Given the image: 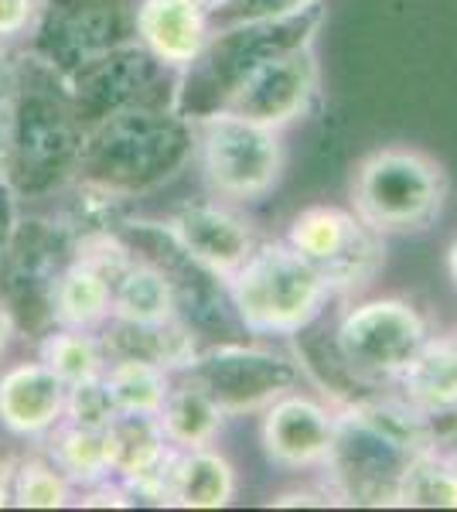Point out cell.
<instances>
[{
  "label": "cell",
  "instance_id": "obj_1",
  "mask_svg": "<svg viewBox=\"0 0 457 512\" xmlns=\"http://www.w3.org/2000/svg\"><path fill=\"white\" fill-rule=\"evenodd\" d=\"M195 154V127L161 106H123L89 123L79 137L76 171L82 181L123 198L157 185Z\"/></svg>",
  "mask_w": 457,
  "mask_h": 512
},
{
  "label": "cell",
  "instance_id": "obj_2",
  "mask_svg": "<svg viewBox=\"0 0 457 512\" xmlns=\"http://www.w3.org/2000/svg\"><path fill=\"white\" fill-rule=\"evenodd\" d=\"M226 297L246 332L294 335L321 315L331 291L314 263L277 239L256 243L243 267L226 277Z\"/></svg>",
  "mask_w": 457,
  "mask_h": 512
},
{
  "label": "cell",
  "instance_id": "obj_3",
  "mask_svg": "<svg viewBox=\"0 0 457 512\" xmlns=\"http://www.w3.org/2000/svg\"><path fill=\"white\" fill-rule=\"evenodd\" d=\"M447 202L444 168L417 147H382L352 175V212L376 233H423Z\"/></svg>",
  "mask_w": 457,
  "mask_h": 512
},
{
  "label": "cell",
  "instance_id": "obj_4",
  "mask_svg": "<svg viewBox=\"0 0 457 512\" xmlns=\"http://www.w3.org/2000/svg\"><path fill=\"white\" fill-rule=\"evenodd\" d=\"M195 154L205 185L222 202H256L284 175L280 130L215 110L195 123Z\"/></svg>",
  "mask_w": 457,
  "mask_h": 512
},
{
  "label": "cell",
  "instance_id": "obj_5",
  "mask_svg": "<svg viewBox=\"0 0 457 512\" xmlns=\"http://www.w3.org/2000/svg\"><path fill=\"white\" fill-rule=\"evenodd\" d=\"M427 321L403 297L359 301L338 318L335 352L365 383H393L427 342Z\"/></svg>",
  "mask_w": 457,
  "mask_h": 512
},
{
  "label": "cell",
  "instance_id": "obj_6",
  "mask_svg": "<svg viewBox=\"0 0 457 512\" xmlns=\"http://www.w3.org/2000/svg\"><path fill=\"white\" fill-rule=\"evenodd\" d=\"M287 243L318 267L331 294L359 291L379 274L386 260L382 233L362 216L335 205H311L290 219Z\"/></svg>",
  "mask_w": 457,
  "mask_h": 512
},
{
  "label": "cell",
  "instance_id": "obj_7",
  "mask_svg": "<svg viewBox=\"0 0 457 512\" xmlns=\"http://www.w3.org/2000/svg\"><path fill=\"white\" fill-rule=\"evenodd\" d=\"M314 89H318V62L307 41H290L249 65L222 96L219 110L284 130L307 113Z\"/></svg>",
  "mask_w": 457,
  "mask_h": 512
},
{
  "label": "cell",
  "instance_id": "obj_8",
  "mask_svg": "<svg viewBox=\"0 0 457 512\" xmlns=\"http://www.w3.org/2000/svg\"><path fill=\"white\" fill-rule=\"evenodd\" d=\"M413 454L417 451L345 407L338 414L335 444L324 468L331 472L338 499L359 502V506H396V485Z\"/></svg>",
  "mask_w": 457,
  "mask_h": 512
},
{
  "label": "cell",
  "instance_id": "obj_9",
  "mask_svg": "<svg viewBox=\"0 0 457 512\" xmlns=\"http://www.w3.org/2000/svg\"><path fill=\"white\" fill-rule=\"evenodd\" d=\"M185 373L198 379L229 417L243 410H263L277 396L297 390L301 379L294 362L256 345H219L198 352Z\"/></svg>",
  "mask_w": 457,
  "mask_h": 512
},
{
  "label": "cell",
  "instance_id": "obj_10",
  "mask_svg": "<svg viewBox=\"0 0 457 512\" xmlns=\"http://www.w3.org/2000/svg\"><path fill=\"white\" fill-rule=\"evenodd\" d=\"M161 229L185 260L202 267L205 274L219 277L222 284L243 267L246 256L260 243L253 226L239 212H232L222 198L178 205Z\"/></svg>",
  "mask_w": 457,
  "mask_h": 512
},
{
  "label": "cell",
  "instance_id": "obj_11",
  "mask_svg": "<svg viewBox=\"0 0 457 512\" xmlns=\"http://www.w3.org/2000/svg\"><path fill=\"white\" fill-rule=\"evenodd\" d=\"M338 414L324 407L318 396L290 390L263 407L260 444L270 465L287 472L324 468L328 451L335 444Z\"/></svg>",
  "mask_w": 457,
  "mask_h": 512
},
{
  "label": "cell",
  "instance_id": "obj_12",
  "mask_svg": "<svg viewBox=\"0 0 457 512\" xmlns=\"http://www.w3.org/2000/svg\"><path fill=\"white\" fill-rule=\"evenodd\" d=\"M212 14V0H140L134 7V35L154 62L185 72L209 52Z\"/></svg>",
  "mask_w": 457,
  "mask_h": 512
},
{
  "label": "cell",
  "instance_id": "obj_13",
  "mask_svg": "<svg viewBox=\"0 0 457 512\" xmlns=\"http://www.w3.org/2000/svg\"><path fill=\"white\" fill-rule=\"evenodd\" d=\"M69 386L41 359L11 362L0 369V431L14 441H45L65 417Z\"/></svg>",
  "mask_w": 457,
  "mask_h": 512
},
{
  "label": "cell",
  "instance_id": "obj_14",
  "mask_svg": "<svg viewBox=\"0 0 457 512\" xmlns=\"http://www.w3.org/2000/svg\"><path fill=\"white\" fill-rule=\"evenodd\" d=\"M110 475L120 478L130 495H151L164 502V478L171 465V441L161 420L151 414H116L106 427Z\"/></svg>",
  "mask_w": 457,
  "mask_h": 512
},
{
  "label": "cell",
  "instance_id": "obj_15",
  "mask_svg": "<svg viewBox=\"0 0 457 512\" xmlns=\"http://www.w3.org/2000/svg\"><path fill=\"white\" fill-rule=\"evenodd\" d=\"M48 325L99 332L113 315V277L89 256H72L55 270L45 297Z\"/></svg>",
  "mask_w": 457,
  "mask_h": 512
},
{
  "label": "cell",
  "instance_id": "obj_16",
  "mask_svg": "<svg viewBox=\"0 0 457 512\" xmlns=\"http://www.w3.org/2000/svg\"><path fill=\"white\" fill-rule=\"evenodd\" d=\"M239 478L226 454L209 448H188L171 454L164 478V502L181 509H222L236 499Z\"/></svg>",
  "mask_w": 457,
  "mask_h": 512
},
{
  "label": "cell",
  "instance_id": "obj_17",
  "mask_svg": "<svg viewBox=\"0 0 457 512\" xmlns=\"http://www.w3.org/2000/svg\"><path fill=\"white\" fill-rule=\"evenodd\" d=\"M127 325H164L178 318V294L164 267L147 260H130L113 280V315Z\"/></svg>",
  "mask_w": 457,
  "mask_h": 512
},
{
  "label": "cell",
  "instance_id": "obj_18",
  "mask_svg": "<svg viewBox=\"0 0 457 512\" xmlns=\"http://www.w3.org/2000/svg\"><path fill=\"white\" fill-rule=\"evenodd\" d=\"M400 396L420 414L457 407V345L454 338H434L420 345V352L406 362V369L393 379Z\"/></svg>",
  "mask_w": 457,
  "mask_h": 512
},
{
  "label": "cell",
  "instance_id": "obj_19",
  "mask_svg": "<svg viewBox=\"0 0 457 512\" xmlns=\"http://www.w3.org/2000/svg\"><path fill=\"white\" fill-rule=\"evenodd\" d=\"M226 417L229 414L215 403V396L191 376H185L181 383H171L168 400H164L161 414H157V420H161V427H164V437H168L171 448H178V451L209 448V444H215Z\"/></svg>",
  "mask_w": 457,
  "mask_h": 512
},
{
  "label": "cell",
  "instance_id": "obj_20",
  "mask_svg": "<svg viewBox=\"0 0 457 512\" xmlns=\"http://www.w3.org/2000/svg\"><path fill=\"white\" fill-rule=\"evenodd\" d=\"M103 383L110 390V400L116 414H151L157 417L171 393V369L157 366L151 359H137V355H120V359L106 362Z\"/></svg>",
  "mask_w": 457,
  "mask_h": 512
},
{
  "label": "cell",
  "instance_id": "obj_21",
  "mask_svg": "<svg viewBox=\"0 0 457 512\" xmlns=\"http://www.w3.org/2000/svg\"><path fill=\"white\" fill-rule=\"evenodd\" d=\"M45 454L55 461V468L69 478L76 489H93L110 475V451H106V434L93 427H76L69 420L55 424L45 434Z\"/></svg>",
  "mask_w": 457,
  "mask_h": 512
},
{
  "label": "cell",
  "instance_id": "obj_22",
  "mask_svg": "<svg viewBox=\"0 0 457 512\" xmlns=\"http://www.w3.org/2000/svg\"><path fill=\"white\" fill-rule=\"evenodd\" d=\"M35 359L45 362L65 386H79L106 373L110 355L103 349V338L82 328H48L38 338Z\"/></svg>",
  "mask_w": 457,
  "mask_h": 512
},
{
  "label": "cell",
  "instance_id": "obj_23",
  "mask_svg": "<svg viewBox=\"0 0 457 512\" xmlns=\"http://www.w3.org/2000/svg\"><path fill=\"white\" fill-rule=\"evenodd\" d=\"M76 495V485L55 468V461L41 454L14 461L11 475V506L18 509H65Z\"/></svg>",
  "mask_w": 457,
  "mask_h": 512
},
{
  "label": "cell",
  "instance_id": "obj_24",
  "mask_svg": "<svg viewBox=\"0 0 457 512\" xmlns=\"http://www.w3.org/2000/svg\"><path fill=\"white\" fill-rule=\"evenodd\" d=\"M396 506L457 509V475L430 451H417L406 461L396 485Z\"/></svg>",
  "mask_w": 457,
  "mask_h": 512
},
{
  "label": "cell",
  "instance_id": "obj_25",
  "mask_svg": "<svg viewBox=\"0 0 457 512\" xmlns=\"http://www.w3.org/2000/svg\"><path fill=\"white\" fill-rule=\"evenodd\" d=\"M116 417V407L110 400V390H106L103 376L89 379V383L69 386L65 393V417L69 424L76 427H93V431H106L110 420Z\"/></svg>",
  "mask_w": 457,
  "mask_h": 512
},
{
  "label": "cell",
  "instance_id": "obj_26",
  "mask_svg": "<svg viewBox=\"0 0 457 512\" xmlns=\"http://www.w3.org/2000/svg\"><path fill=\"white\" fill-rule=\"evenodd\" d=\"M423 451L440 458L457 475V407L423 414Z\"/></svg>",
  "mask_w": 457,
  "mask_h": 512
},
{
  "label": "cell",
  "instance_id": "obj_27",
  "mask_svg": "<svg viewBox=\"0 0 457 512\" xmlns=\"http://www.w3.org/2000/svg\"><path fill=\"white\" fill-rule=\"evenodd\" d=\"M41 4L45 0H0V41L14 45V41L28 38L41 14Z\"/></svg>",
  "mask_w": 457,
  "mask_h": 512
},
{
  "label": "cell",
  "instance_id": "obj_28",
  "mask_svg": "<svg viewBox=\"0 0 457 512\" xmlns=\"http://www.w3.org/2000/svg\"><path fill=\"white\" fill-rule=\"evenodd\" d=\"M18 93V59H14L11 45L0 41V106H7Z\"/></svg>",
  "mask_w": 457,
  "mask_h": 512
},
{
  "label": "cell",
  "instance_id": "obj_29",
  "mask_svg": "<svg viewBox=\"0 0 457 512\" xmlns=\"http://www.w3.org/2000/svg\"><path fill=\"white\" fill-rule=\"evenodd\" d=\"M11 178V103L0 106V185Z\"/></svg>",
  "mask_w": 457,
  "mask_h": 512
},
{
  "label": "cell",
  "instance_id": "obj_30",
  "mask_svg": "<svg viewBox=\"0 0 457 512\" xmlns=\"http://www.w3.org/2000/svg\"><path fill=\"white\" fill-rule=\"evenodd\" d=\"M18 332H21V321H18V315H14L11 301L0 294V359L7 355V349H11V342Z\"/></svg>",
  "mask_w": 457,
  "mask_h": 512
},
{
  "label": "cell",
  "instance_id": "obj_31",
  "mask_svg": "<svg viewBox=\"0 0 457 512\" xmlns=\"http://www.w3.org/2000/svg\"><path fill=\"white\" fill-rule=\"evenodd\" d=\"M328 492H284L273 499V506H328Z\"/></svg>",
  "mask_w": 457,
  "mask_h": 512
},
{
  "label": "cell",
  "instance_id": "obj_32",
  "mask_svg": "<svg viewBox=\"0 0 457 512\" xmlns=\"http://www.w3.org/2000/svg\"><path fill=\"white\" fill-rule=\"evenodd\" d=\"M11 475H14V461H0V509L11 506Z\"/></svg>",
  "mask_w": 457,
  "mask_h": 512
},
{
  "label": "cell",
  "instance_id": "obj_33",
  "mask_svg": "<svg viewBox=\"0 0 457 512\" xmlns=\"http://www.w3.org/2000/svg\"><path fill=\"white\" fill-rule=\"evenodd\" d=\"M447 274H451L454 287H457V236H454V243L447 246Z\"/></svg>",
  "mask_w": 457,
  "mask_h": 512
},
{
  "label": "cell",
  "instance_id": "obj_34",
  "mask_svg": "<svg viewBox=\"0 0 457 512\" xmlns=\"http://www.w3.org/2000/svg\"><path fill=\"white\" fill-rule=\"evenodd\" d=\"M212 4H215V7H222V4H229V0H212Z\"/></svg>",
  "mask_w": 457,
  "mask_h": 512
},
{
  "label": "cell",
  "instance_id": "obj_35",
  "mask_svg": "<svg viewBox=\"0 0 457 512\" xmlns=\"http://www.w3.org/2000/svg\"><path fill=\"white\" fill-rule=\"evenodd\" d=\"M451 338H454V345H457V332H454V335H451Z\"/></svg>",
  "mask_w": 457,
  "mask_h": 512
}]
</instances>
